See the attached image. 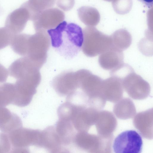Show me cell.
<instances>
[{"instance_id": "6da1fadb", "label": "cell", "mask_w": 153, "mask_h": 153, "mask_svg": "<svg viewBox=\"0 0 153 153\" xmlns=\"http://www.w3.org/2000/svg\"><path fill=\"white\" fill-rule=\"evenodd\" d=\"M52 47L67 59L76 56L80 51L83 41L82 30L74 23L64 21L54 29L48 30Z\"/></svg>"}, {"instance_id": "7a4b0ae2", "label": "cell", "mask_w": 153, "mask_h": 153, "mask_svg": "<svg viewBox=\"0 0 153 153\" xmlns=\"http://www.w3.org/2000/svg\"><path fill=\"white\" fill-rule=\"evenodd\" d=\"M76 72L78 82L77 90L80 92L76 91L75 95L79 94L87 105L100 111L103 109L106 102L101 92L103 80L87 69H80Z\"/></svg>"}, {"instance_id": "3957f363", "label": "cell", "mask_w": 153, "mask_h": 153, "mask_svg": "<svg viewBox=\"0 0 153 153\" xmlns=\"http://www.w3.org/2000/svg\"><path fill=\"white\" fill-rule=\"evenodd\" d=\"M82 32L81 48L88 56L94 57L101 54L112 46L111 36L104 34L94 27H86Z\"/></svg>"}, {"instance_id": "277c9868", "label": "cell", "mask_w": 153, "mask_h": 153, "mask_svg": "<svg viewBox=\"0 0 153 153\" xmlns=\"http://www.w3.org/2000/svg\"><path fill=\"white\" fill-rule=\"evenodd\" d=\"M50 44V37L46 31L29 35L25 56L41 68L46 61Z\"/></svg>"}, {"instance_id": "5b68a950", "label": "cell", "mask_w": 153, "mask_h": 153, "mask_svg": "<svg viewBox=\"0 0 153 153\" xmlns=\"http://www.w3.org/2000/svg\"><path fill=\"white\" fill-rule=\"evenodd\" d=\"M143 145L140 134L135 130H128L115 138L113 148L115 153H141Z\"/></svg>"}, {"instance_id": "8992f818", "label": "cell", "mask_w": 153, "mask_h": 153, "mask_svg": "<svg viewBox=\"0 0 153 153\" xmlns=\"http://www.w3.org/2000/svg\"><path fill=\"white\" fill-rule=\"evenodd\" d=\"M122 82L123 89L134 100H143L149 95L151 89L149 84L134 71L126 76Z\"/></svg>"}, {"instance_id": "52a82bcc", "label": "cell", "mask_w": 153, "mask_h": 153, "mask_svg": "<svg viewBox=\"0 0 153 153\" xmlns=\"http://www.w3.org/2000/svg\"><path fill=\"white\" fill-rule=\"evenodd\" d=\"M65 18V14L62 11L52 7L42 12L33 22L36 32L46 31L56 28L64 21Z\"/></svg>"}, {"instance_id": "ba28073f", "label": "cell", "mask_w": 153, "mask_h": 153, "mask_svg": "<svg viewBox=\"0 0 153 153\" xmlns=\"http://www.w3.org/2000/svg\"><path fill=\"white\" fill-rule=\"evenodd\" d=\"M53 87L59 95L67 97L77 90L78 86L76 72L66 71L56 76L52 82Z\"/></svg>"}, {"instance_id": "9c48e42d", "label": "cell", "mask_w": 153, "mask_h": 153, "mask_svg": "<svg viewBox=\"0 0 153 153\" xmlns=\"http://www.w3.org/2000/svg\"><path fill=\"white\" fill-rule=\"evenodd\" d=\"M30 17L27 9L22 5L10 13L5 22V27L14 35L21 33Z\"/></svg>"}, {"instance_id": "30bf717a", "label": "cell", "mask_w": 153, "mask_h": 153, "mask_svg": "<svg viewBox=\"0 0 153 153\" xmlns=\"http://www.w3.org/2000/svg\"><path fill=\"white\" fill-rule=\"evenodd\" d=\"M123 92V88L120 79L111 76L102 80L101 92L106 101L116 103L122 98Z\"/></svg>"}, {"instance_id": "8fae6325", "label": "cell", "mask_w": 153, "mask_h": 153, "mask_svg": "<svg viewBox=\"0 0 153 153\" xmlns=\"http://www.w3.org/2000/svg\"><path fill=\"white\" fill-rule=\"evenodd\" d=\"M15 94L13 104L23 107L29 105L36 93V87L26 81L17 79L14 84Z\"/></svg>"}, {"instance_id": "7c38bea8", "label": "cell", "mask_w": 153, "mask_h": 153, "mask_svg": "<svg viewBox=\"0 0 153 153\" xmlns=\"http://www.w3.org/2000/svg\"><path fill=\"white\" fill-rule=\"evenodd\" d=\"M123 51L112 45L100 55L99 62L102 68L111 71L123 63Z\"/></svg>"}, {"instance_id": "4fadbf2b", "label": "cell", "mask_w": 153, "mask_h": 153, "mask_svg": "<svg viewBox=\"0 0 153 153\" xmlns=\"http://www.w3.org/2000/svg\"><path fill=\"white\" fill-rule=\"evenodd\" d=\"M58 117V120L54 126L56 131L61 144L68 145L73 142L76 134L75 129L68 118L63 116Z\"/></svg>"}, {"instance_id": "5bb4252c", "label": "cell", "mask_w": 153, "mask_h": 153, "mask_svg": "<svg viewBox=\"0 0 153 153\" xmlns=\"http://www.w3.org/2000/svg\"><path fill=\"white\" fill-rule=\"evenodd\" d=\"M61 145L54 126H49L41 130L39 147L46 149L50 152Z\"/></svg>"}, {"instance_id": "9a60e30c", "label": "cell", "mask_w": 153, "mask_h": 153, "mask_svg": "<svg viewBox=\"0 0 153 153\" xmlns=\"http://www.w3.org/2000/svg\"><path fill=\"white\" fill-rule=\"evenodd\" d=\"M113 112L118 118L126 119L132 118L136 115V111L132 101L130 98H122L116 102Z\"/></svg>"}, {"instance_id": "2e32d148", "label": "cell", "mask_w": 153, "mask_h": 153, "mask_svg": "<svg viewBox=\"0 0 153 153\" xmlns=\"http://www.w3.org/2000/svg\"><path fill=\"white\" fill-rule=\"evenodd\" d=\"M77 13L80 20L88 26L94 27L99 22V13L94 7L88 6L81 7L77 10Z\"/></svg>"}, {"instance_id": "e0dca14e", "label": "cell", "mask_w": 153, "mask_h": 153, "mask_svg": "<svg viewBox=\"0 0 153 153\" xmlns=\"http://www.w3.org/2000/svg\"><path fill=\"white\" fill-rule=\"evenodd\" d=\"M55 3V0H29L22 5L28 10L30 20L32 21L42 12L52 8Z\"/></svg>"}, {"instance_id": "ac0fdd59", "label": "cell", "mask_w": 153, "mask_h": 153, "mask_svg": "<svg viewBox=\"0 0 153 153\" xmlns=\"http://www.w3.org/2000/svg\"><path fill=\"white\" fill-rule=\"evenodd\" d=\"M111 36L112 45L122 51L127 49L131 44L132 41L131 35L125 29L118 30Z\"/></svg>"}, {"instance_id": "d6986e66", "label": "cell", "mask_w": 153, "mask_h": 153, "mask_svg": "<svg viewBox=\"0 0 153 153\" xmlns=\"http://www.w3.org/2000/svg\"><path fill=\"white\" fill-rule=\"evenodd\" d=\"M29 36L24 33L14 35L10 45L13 51L19 55L25 56Z\"/></svg>"}, {"instance_id": "ffe728a7", "label": "cell", "mask_w": 153, "mask_h": 153, "mask_svg": "<svg viewBox=\"0 0 153 153\" xmlns=\"http://www.w3.org/2000/svg\"><path fill=\"white\" fill-rule=\"evenodd\" d=\"M15 94L14 84L6 83L0 85V107L12 104Z\"/></svg>"}, {"instance_id": "44dd1931", "label": "cell", "mask_w": 153, "mask_h": 153, "mask_svg": "<svg viewBox=\"0 0 153 153\" xmlns=\"http://www.w3.org/2000/svg\"><path fill=\"white\" fill-rule=\"evenodd\" d=\"M14 35L5 27H0V50L10 45Z\"/></svg>"}, {"instance_id": "7402d4cb", "label": "cell", "mask_w": 153, "mask_h": 153, "mask_svg": "<svg viewBox=\"0 0 153 153\" xmlns=\"http://www.w3.org/2000/svg\"><path fill=\"white\" fill-rule=\"evenodd\" d=\"M114 10L119 14H123L128 12L132 6V2H118L114 1L112 3Z\"/></svg>"}, {"instance_id": "603a6c76", "label": "cell", "mask_w": 153, "mask_h": 153, "mask_svg": "<svg viewBox=\"0 0 153 153\" xmlns=\"http://www.w3.org/2000/svg\"><path fill=\"white\" fill-rule=\"evenodd\" d=\"M74 3L73 1H58L56 3L58 7L65 11L71 9Z\"/></svg>"}, {"instance_id": "cb8c5ba5", "label": "cell", "mask_w": 153, "mask_h": 153, "mask_svg": "<svg viewBox=\"0 0 153 153\" xmlns=\"http://www.w3.org/2000/svg\"><path fill=\"white\" fill-rule=\"evenodd\" d=\"M8 74V70L0 63V83L5 82Z\"/></svg>"}, {"instance_id": "d4e9b609", "label": "cell", "mask_w": 153, "mask_h": 153, "mask_svg": "<svg viewBox=\"0 0 153 153\" xmlns=\"http://www.w3.org/2000/svg\"><path fill=\"white\" fill-rule=\"evenodd\" d=\"M50 153H70L66 149L59 147L50 152Z\"/></svg>"}]
</instances>
